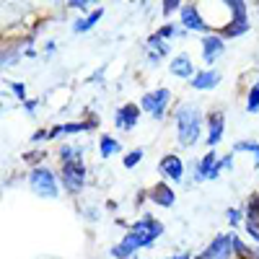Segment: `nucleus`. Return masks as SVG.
I'll use <instances>...</instances> for the list:
<instances>
[{"mask_svg": "<svg viewBox=\"0 0 259 259\" xmlns=\"http://www.w3.org/2000/svg\"><path fill=\"white\" fill-rule=\"evenodd\" d=\"M133 259H140V256H133Z\"/></svg>", "mask_w": 259, "mask_h": 259, "instance_id": "e433bc0d", "label": "nucleus"}, {"mask_svg": "<svg viewBox=\"0 0 259 259\" xmlns=\"http://www.w3.org/2000/svg\"><path fill=\"white\" fill-rule=\"evenodd\" d=\"M246 112L249 114H256L259 112V80L251 85V89H249V94H246Z\"/></svg>", "mask_w": 259, "mask_h": 259, "instance_id": "a878e982", "label": "nucleus"}, {"mask_svg": "<svg viewBox=\"0 0 259 259\" xmlns=\"http://www.w3.org/2000/svg\"><path fill=\"white\" fill-rule=\"evenodd\" d=\"M254 153V168H259V143L256 140H239V143H233V150L231 153Z\"/></svg>", "mask_w": 259, "mask_h": 259, "instance_id": "5701e85b", "label": "nucleus"}, {"mask_svg": "<svg viewBox=\"0 0 259 259\" xmlns=\"http://www.w3.org/2000/svg\"><path fill=\"white\" fill-rule=\"evenodd\" d=\"M68 8H75V11H83V16H89L94 11V6L89 3V0H73V3H68Z\"/></svg>", "mask_w": 259, "mask_h": 259, "instance_id": "2f4dec72", "label": "nucleus"}, {"mask_svg": "<svg viewBox=\"0 0 259 259\" xmlns=\"http://www.w3.org/2000/svg\"><path fill=\"white\" fill-rule=\"evenodd\" d=\"M215 163H218V156H215V150H207V153L197 161V174H200L202 182H207V177H210V171L215 168Z\"/></svg>", "mask_w": 259, "mask_h": 259, "instance_id": "4be33fe9", "label": "nucleus"}, {"mask_svg": "<svg viewBox=\"0 0 259 259\" xmlns=\"http://www.w3.org/2000/svg\"><path fill=\"white\" fill-rule=\"evenodd\" d=\"M145 197L153 202V205H158V207H174L177 205V192L171 189L166 182H158L156 187H150Z\"/></svg>", "mask_w": 259, "mask_h": 259, "instance_id": "4468645a", "label": "nucleus"}, {"mask_svg": "<svg viewBox=\"0 0 259 259\" xmlns=\"http://www.w3.org/2000/svg\"><path fill=\"white\" fill-rule=\"evenodd\" d=\"M57 156H60V163H73V161H83L85 158V148L80 145H60L57 148Z\"/></svg>", "mask_w": 259, "mask_h": 259, "instance_id": "aec40b11", "label": "nucleus"}, {"mask_svg": "<svg viewBox=\"0 0 259 259\" xmlns=\"http://www.w3.org/2000/svg\"><path fill=\"white\" fill-rule=\"evenodd\" d=\"M8 89L13 91V96L24 104V101H29V96H26V85L21 83V80H8Z\"/></svg>", "mask_w": 259, "mask_h": 259, "instance_id": "c85d7f7f", "label": "nucleus"}, {"mask_svg": "<svg viewBox=\"0 0 259 259\" xmlns=\"http://www.w3.org/2000/svg\"><path fill=\"white\" fill-rule=\"evenodd\" d=\"M45 156H47V150H45V148H34V150H29V153H24V161H26V163H36V166H41Z\"/></svg>", "mask_w": 259, "mask_h": 259, "instance_id": "c756f323", "label": "nucleus"}, {"mask_svg": "<svg viewBox=\"0 0 259 259\" xmlns=\"http://www.w3.org/2000/svg\"><path fill=\"white\" fill-rule=\"evenodd\" d=\"M117 153H122V143L114 138V135H101L99 138V156L106 161V158H112V156H117Z\"/></svg>", "mask_w": 259, "mask_h": 259, "instance_id": "a211bd4d", "label": "nucleus"}, {"mask_svg": "<svg viewBox=\"0 0 259 259\" xmlns=\"http://www.w3.org/2000/svg\"><path fill=\"white\" fill-rule=\"evenodd\" d=\"M55 50H57V45H55V41H47V45H45V52H47V55H52Z\"/></svg>", "mask_w": 259, "mask_h": 259, "instance_id": "c9c22d12", "label": "nucleus"}, {"mask_svg": "<svg viewBox=\"0 0 259 259\" xmlns=\"http://www.w3.org/2000/svg\"><path fill=\"white\" fill-rule=\"evenodd\" d=\"M223 133H226V114L221 109H215L207 114V150H215V145H218L223 140Z\"/></svg>", "mask_w": 259, "mask_h": 259, "instance_id": "f8f14e48", "label": "nucleus"}, {"mask_svg": "<svg viewBox=\"0 0 259 259\" xmlns=\"http://www.w3.org/2000/svg\"><path fill=\"white\" fill-rule=\"evenodd\" d=\"M179 26L184 31H197V34H212V26L207 24V18L202 16V8L200 6H194V3H187L182 6L179 11Z\"/></svg>", "mask_w": 259, "mask_h": 259, "instance_id": "39448f33", "label": "nucleus"}, {"mask_svg": "<svg viewBox=\"0 0 259 259\" xmlns=\"http://www.w3.org/2000/svg\"><path fill=\"white\" fill-rule=\"evenodd\" d=\"M36 106H39V101H36V99H29V101H24V112H26V114H34Z\"/></svg>", "mask_w": 259, "mask_h": 259, "instance_id": "f704fd0d", "label": "nucleus"}, {"mask_svg": "<svg viewBox=\"0 0 259 259\" xmlns=\"http://www.w3.org/2000/svg\"><path fill=\"white\" fill-rule=\"evenodd\" d=\"M179 29H182V26H177L174 21H166L163 26H158V31H156V34H158V36H161L163 41H168V39H174V36H179Z\"/></svg>", "mask_w": 259, "mask_h": 259, "instance_id": "bb28decb", "label": "nucleus"}, {"mask_svg": "<svg viewBox=\"0 0 259 259\" xmlns=\"http://www.w3.org/2000/svg\"><path fill=\"white\" fill-rule=\"evenodd\" d=\"M168 73L174 75V78H182V80H192L194 75H197V70H194V62L187 52L177 55L174 60L168 62Z\"/></svg>", "mask_w": 259, "mask_h": 259, "instance_id": "dca6fc26", "label": "nucleus"}, {"mask_svg": "<svg viewBox=\"0 0 259 259\" xmlns=\"http://www.w3.org/2000/svg\"><path fill=\"white\" fill-rule=\"evenodd\" d=\"M150 246H153V244H150L148 239H143V236H138V233H133V231H127L124 239H122L119 244H114L109 254H112L114 259H133L138 249H150Z\"/></svg>", "mask_w": 259, "mask_h": 259, "instance_id": "423d86ee", "label": "nucleus"}, {"mask_svg": "<svg viewBox=\"0 0 259 259\" xmlns=\"http://www.w3.org/2000/svg\"><path fill=\"white\" fill-rule=\"evenodd\" d=\"M184 161L177 156V153H166L161 161H158V174L166 179V182H184Z\"/></svg>", "mask_w": 259, "mask_h": 259, "instance_id": "1a4fd4ad", "label": "nucleus"}, {"mask_svg": "<svg viewBox=\"0 0 259 259\" xmlns=\"http://www.w3.org/2000/svg\"><path fill=\"white\" fill-rule=\"evenodd\" d=\"M174 127H177V143L182 148H194L202 138L205 117L192 101H184L174 109Z\"/></svg>", "mask_w": 259, "mask_h": 259, "instance_id": "f257e3e1", "label": "nucleus"}, {"mask_svg": "<svg viewBox=\"0 0 259 259\" xmlns=\"http://www.w3.org/2000/svg\"><path fill=\"white\" fill-rule=\"evenodd\" d=\"M168 106H171V91L166 89V85H161V89H156V91H145L143 99H140V109L148 112L156 122L166 119Z\"/></svg>", "mask_w": 259, "mask_h": 259, "instance_id": "7ed1b4c3", "label": "nucleus"}, {"mask_svg": "<svg viewBox=\"0 0 259 259\" xmlns=\"http://www.w3.org/2000/svg\"><path fill=\"white\" fill-rule=\"evenodd\" d=\"M85 177H89V168L83 161H73V163H62L60 166V184L68 194H80L85 187Z\"/></svg>", "mask_w": 259, "mask_h": 259, "instance_id": "20e7f679", "label": "nucleus"}, {"mask_svg": "<svg viewBox=\"0 0 259 259\" xmlns=\"http://www.w3.org/2000/svg\"><path fill=\"white\" fill-rule=\"evenodd\" d=\"M101 18H104V8H94L89 16H80V18L73 21V34H85V31H91Z\"/></svg>", "mask_w": 259, "mask_h": 259, "instance_id": "f3484780", "label": "nucleus"}, {"mask_svg": "<svg viewBox=\"0 0 259 259\" xmlns=\"http://www.w3.org/2000/svg\"><path fill=\"white\" fill-rule=\"evenodd\" d=\"M145 50H148V52H156V55H161V57H168V55H171V45H168V41H163L156 31L145 39Z\"/></svg>", "mask_w": 259, "mask_h": 259, "instance_id": "412c9836", "label": "nucleus"}, {"mask_svg": "<svg viewBox=\"0 0 259 259\" xmlns=\"http://www.w3.org/2000/svg\"><path fill=\"white\" fill-rule=\"evenodd\" d=\"M233 156L236 153H228V156H223V158H218V163H215V168L210 171V177H207V182H215L226 168H233Z\"/></svg>", "mask_w": 259, "mask_h": 259, "instance_id": "b1692460", "label": "nucleus"}, {"mask_svg": "<svg viewBox=\"0 0 259 259\" xmlns=\"http://www.w3.org/2000/svg\"><path fill=\"white\" fill-rule=\"evenodd\" d=\"M182 6H184V3H179V0H168V3L163 0V6H161V13H163V16L168 18L171 13H179V11H182Z\"/></svg>", "mask_w": 259, "mask_h": 259, "instance_id": "7c9ffc66", "label": "nucleus"}, {"mask_svg": "<svg viewBox=\"0 0 259 259\" xmlns=\"http://www.w3.org/2000/svg\"><path fill=\"white\" fill-rule=\"evenodd\" d=\"M236 249H233V233H218L210 241V246L202 251L205 259H233Z\"/></svg>", "mask_w": 259, "mask_h": 259, "instance_id": "6e6552de", "label": "nucleus"}, {"mask_svg": "<svg viewBox=\"0 0 259 259\" xmlns=\"http://www.w3.org/2000/svg\"><path fill=\"white\" fill-rule=\"evenodd\" d=\"M145 52H148V50H145ZM145 57H148V68H158L161 60H163V57H161V55H156V52H148Z\"/></svg>", "mask_w": 259, "mask_h": 259, "instance_id": "473e14b6", "label": "nucleus"}, {"mask_svg": "<svg viewBox=\"0 0 259 259\" xmlns=\"http://www.w3.org/2000/svg\"><path fill=\"white\" fill-rule=\"evenodd\" d=\"M221 80H223V75H221L218 70L205 68V70H197V75L189 80V85H192L194 91H215Z\"/></svg>", "mask_w": 259, "mask_h": 259, "instance_id": "2eb2a0df", "label": "nucleus"}, {"mask_svg": "<svg viewBox=\"0 0 259 259\" xmlns=\"http://www.w3.org/2000/svg\"><path fill=\"white\" fill-rule=\"evenodd\" d=\"M26 182H29L31 192L36 194V197H41V200H57L60 197V189H62L60 187V177L50 166H34L29 171Z\"/></svg>", "mask_w": 259, "mask_h": 259, "instance_id": "f03ea898", "label": "nucleus"}, {"mask_svg": "<svg viewBox=\"0 0 259 259\" xmlns=\"http://www.w3.org/2000/svg\"><path fill=\"white\" fill-rule=\"evenodd\" d=\"M45 140H50V130H36L31 135V143H45Z\"/></svg>", "mask_w": 259, "mask_h": 259, "instance_id": "72a5a7b5", "label": "nucleus"}, {"mask_svg": "<svg viewBox=\"0 0 259 259\" xmlns=\"http://www.w3.org/2000/svg\"><path fill=\"white\" fill-rule=\"evenodd\" d=\"M143 158H145V150L143 148H133V150H127V153L122 156V166L124 168H135Z\"/></svg>", "mask_w": 259, "mask_h": 259, "instance_id": "393cba45", "label": "nucleus"}, {"mask_svg": "<svg viewBox=\"0 0 259 259\" xmlns=\"http://www.w3.org/2000/svg\"><path fill=\"white\" fill-rule=\"evenodd\" d=\"M200 52H202V62L210 68V65H215V62L223 57V52H226V39H223L218 31H212V34L202 36V41H200Z\"/></svg>", "mask_w": 259, "mask_h": 259, "instance_id": "0eeeda50", "label": "nucleus"}, {"mask_svg": "<svg viewBox=\"0 0 259 259\" xmlns=\"http://www.w3.org/2000/svg\"><path fill=\"white\" fill-rule=\"evenodd\" d=\"M99 119L91 117V119H83V122H65V124H57L50 130V140L60 138V135H80V133H91V130H96Z\"/></svg>", "mask_w": 259, "mask_h": 259, "instance_id": "ddd939ff", "label": "nucleus"}, {"mask_svg": "<svg viewBox=\"0 0 259 259\" xmlns=\"http://www.w3.org/2000/svg\"><path fill=\"white\" fill-rule=\"evenodd\" d=\"M246 31H251V21H228L226 26H221L218 29V34L223 36V39H236V36H241V34H246Z\"/></svg>", "mask_w": 259, "mask_h": 259, "instance_id": "6ab92c4d", "label": "nucleus"}, {"mask_svg": "<svg viewBox=\"0 0 259 259\" xmlns=\"http://www.w3.org/2000/svg\"><path fill=\"white\" fill-rule=\"evenodd\" d=\"M226 218H228L231 228H241V226H244V218H246V212H241L239 207H228V210H226Z\"/></svg>", "mask_w": 259, "mask_h": 259, "instance_id": "cd10ccee", "label": "nucleus"}, {"mask_svg": "<svg viewBox=\"0 0 259 259\" xmlns=\"http://www.w3.org/2000/svg\"><path fill=\"white\" fill-rule=\"evenodd\" d=\"M127 228L133 233H138V236H143V239H148L150 244H156L158 236H163V223L156 221L153 215H143L140 221H135L133 226H127Z\"/></svg>", "mask_w": 259, "mask_h": 259, "instance_id": "9d476101", "label": "nucleus"}, {"mask_svg": "<svg viewBox=\"0 0 259 259\" xmlns=\"http://www.w3.org/2000/svg\"><path fill=\"white\" fill-rule=\"evenodd\" d=\"M140 106H135V104H122L119 109L114 112V127L117 130H122V133H133L135 130V124L140 122Z\"/></svg>", "mask_w": 259, "mask_h": 259, "instance_id": "9b49d317", "label": "nucleus"}]
</instances>
